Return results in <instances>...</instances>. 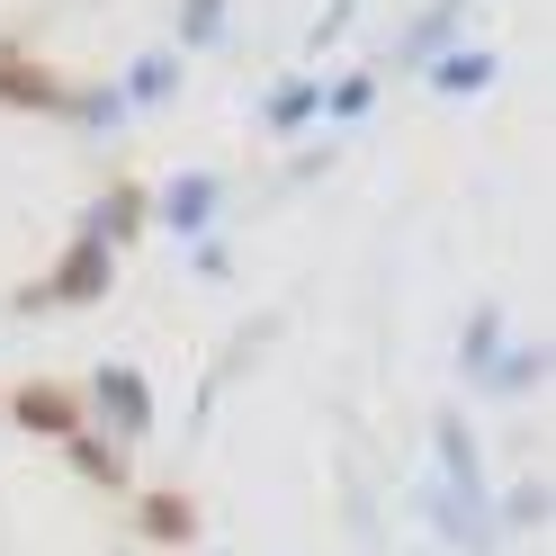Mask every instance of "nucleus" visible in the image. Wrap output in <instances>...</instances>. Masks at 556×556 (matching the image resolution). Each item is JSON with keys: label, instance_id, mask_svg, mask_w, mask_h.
Masks as SVG:
<instances>
[{"label": "nucleus", "instance_id": "1", "mask_svg": "<svg viewBox=\"0 0 556 556\" xmlns=\"http://www.w3.org/2000/svg\"><path fill=\"white\" fill-rule=\"evenodd\" d=\"M27 422H46V431H63V422H73V404H63V395H27Z\"/></svg>", "mask_w": 556, "mask_h": 556}]
</instances>
